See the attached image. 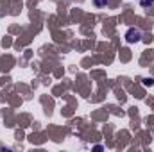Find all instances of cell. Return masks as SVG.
I'll return each mask as SVG.
<instances>
[{"instance_id":"obj_1","label":"cell","mask_w":154,"mask_h":152,"mask_svg":"<svg viewBox=\"0 0 154 152\" xmlns=\"http://www.w3.org/2000/svg\"><path fill=\"white\" fill-rule=\"evenodd\" d=\"M140 39H142V31L140 29H136V27L127 29V32H125V41L127 43H138Z\"/></svg>"},{"instance_id":"obj_2","label":"cell","mask_w":154,"mask_h":152,"mask_svg":"<svg viewBox=\"0 0 154 152\" xmlns=\"http://www.w3.org/2000/svg\"><path fill=\"white\" fill-rule=\"evenodd\" d=\"M140 5H142V7H152L154 0H140Z\"/></svg>"},{"instance_id":"obj_3","label":"cell","mask_w":154,"mask_h":152,"mask_svg":"<svg viewBox=\"0 0 154 152\" xmlns=\"http://www.w3.org/2000/svg\"><path fill=\"white\" fill-rule=\"evenodd\" d=\"M93 2H95L97 7H104V5H108V0H93Z\"/></svg>"},{"instance_id":"obj_4","label":"cell","mask_w":154,"mask_h":152,"mask_svg":"<svg viewBox=\"0 0 154 152\" xmlns=\"http://www.w3.org/2000/svg\"><path fill=\"white\" fill-rule=\"evenodd\" d=\"M143 86H154V79H151V77L143 79Z\"/></svg>"}]
</instances>
